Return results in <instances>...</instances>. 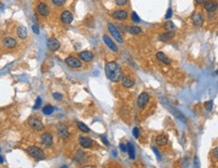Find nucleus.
Wrapping results in <instances>:
<instances>
[{
    "label": "nucleus",
    "mask_w": 218,
    "mask_h": 168,
    "mask_svg": "<svg viewBox=\"0 0 218 168\" xmlns=\"http://www.w3.org/2000/svg\"><path fill=\"white\" fill-rule=\"evenodd\" d=\"M105 75L107 79L113 83L120 82L123 77L121 68L116 62H109L105 64Z\"/></svg>",
    "instance_id": "f257e3e1"
},
{
    "label": "nucleus",
    "mask_w": 218,
    "mask_h": 168,
    "mask_svg": "<svg viewBox=\"0 0 218 168\" xmlns=\"http://www.w3.org/2000/svg\"><path fill=\"white\" fill-rule=\"evenodd\" d=\"M27 152L31 157H33L37 160H41V159L44 158V152L37 146H29L27 148Z\"/></svg>",
    "instance_id": "f03ea898"
},
{
    "label": "nucleus",
    "mask_w": 218,
    "mask_h": 168,
    "mask_svg": "<svg viewBox=\"0 0 218 168\" xmlns=\"http://www.w3.org/2000/svg\"><path fill=\"white\" fill-rule=\"evenodd\" d=\"M27 122H28V125L30 126L33 130H35V131H42L44 128V124L42 123L41 120H39V119L35 118V117H29Z\"/></svg>",
    "instance_id": "7ed1b4c3"
},
{
    "label": "nucleus",
    "mask_w": 218,
    "mask_h": 168,
    "mask_svg": "<svg viewBox=\"0 0 218 168\" xmlns=\"http://www.w3.org/2000/svg\"><path fill=\"white\" fill-rule=\"evenodd\" d=\"M149 101V95L145 92H143L140 95L138 96V99H137V106H138L139 109H145V106L147 105Z\"/></svg>",
    "instance_id": "20e7f679"
},
{
    "label": "nucleus",
    "mask_w": 218,
    "mask_h": 168,
    "mask_svg": "<svg viewBox=\"0 0 218 168\" xmlns=\"http://www.w3.org/2000/svg\"><path fill=\"white\" fill-rule=\"evenodd\" d=\"M41 142H42V144H43L44 147H46V148L51 147L53 145V143H54L53 135L51 133H48V132H46V133H44L43 135L41 136Z\"/></svg>",
    "instance_id": "39448f33"
},
{
    "label": "nucleus",
    "mask_w": 218,
    "mask_h": 168,
    "mask_svg": "<svg viewBox=\"0 0 218 168\" xmlns=\"http://www.w3.org/2000/svg\"><path fill=\"white\" fill-rule=\"evenodd\" d=\"M65 62H66V64L72 69H78L82 67L81 60H79L77 58H75V56H68L65 60Z\"/></svg>",
    "instance_id": "423d86ee"
},
{
    "label": "nucleus",
    "mask_w": 218,
    "mask_h": 168,
    "mask_svg": "<svg viewBox=\"0 0 218 168\" xmlns=\"http://www.w3.org/2000/svg\"><path fill=\"white\" fill-rule=\"evenodd\" d=\"M107 27H108V30H109V32L111 33V35L118 41V43H122V41H123L121 34H120V32L118 31V29L116 28L115 25L112 24V23H108Z\"/></svg>",
    "instance_id": "0eeeda50"
},
{
    "label": "nucleus",
    "mask_w": 218,
    "mask_h": 168,
    "mask_svg": "<svg viewBox=\"0 0 218 168\" xmlns=\"http://www.w3.org/2000/svg\"><path fill=\"white\" fill-rule=\"evenodd\" d=\"M37 11L41 16H43V17H46V16L50 14V8H48V4H46V3H44V2H41V3L37 4Z\"/></svg>",
    "instance_id": "6e6552de"
},
{
    "label": "nucleus",
    "mask_w": 218,
    "mask_h": 168,
    "mask_svg": "<svg viewBox=\"0 0 218 168\" xmlns=\"http://www.w3.org/2000/svg\"><path fill=\"white\" fill-rule=\"evenodd\" d=\"M61 21L64 24H70L73 21V14L69 11V10H64V11L61 13Z\"/></svg>",
    "instance_id": "1a4fd4ad"
},
{
    "label": "nucleus",
    "mask_w": 218,
    "mask_h": 168,
    "mask_svg": "<svg viewBox=\"0 0 218 168\" xmlns=\"http://www.w3.org/2000/svg\"><path fill=\"white\" fill-rule=\"evenodd\" d=\"M60 41L57 38H55V37H52V38H50L48 40V48L51 51H57L60 48Z\"/></svg>",
    "instance_id": "9d476101"
},
{
    "label": "nucleus",
    "mask_w": 218,
    "mask_h": 168,
    "mask_svg": "<svg viewBox=\"0 0 218 168\" xmlns=\"http://www.w3.org/2000/svg\"><path fill=\"white\" fill-rule=\"evenodd\" d=\"M58 133H59V136H60L62 139H67L70 135L69 130H68L67 126H66L65 124H60V125L58 126Z\"/></svg>",
    "instance_id": "9b49d317"
},
{
    "label": "nucleus",
    "mask_w": 218,
    "mask_h": 168,
    "mask_svg": "<svg viewBox=\"0 0 218 168\" xmlns=\"http://www.w3.org/2000/svg\"><path fill=\"white\" fill-rule=\"evenodd\" d=\"M112 16H113L115 19H118V20H125L126 18H127L128 14H127V11L126 10H122V9H119V10H115V11L112 13Z\"/></svg>",
    "instance_id": "f8f14e48"
},
{
    "label": "nucleus",
    "mask_w": 218,
    "mask_h": 168,
    "mask_svg": "<svg viewBox=\"0 0 218 168\" xmlns=\"http://www.w3.org/2000/svg\"><path fill=\"white\" fill-rule=\"evenodd\" d=\"M79 58H81L82 60H84V62H90L91 60H93V53L91 51H89V50H83V51L79 52Z\"/></svg>",
    "instance_id": "ddd939ff"
},
{
    "label": "nucleus",
    "mask_w": 218,
    "mask_h": 168,
    "mask_svg": "<svg viewBox=\"0 0 218 168\" xmlns=\"http://www.w3.org/2000/svg\"><path fill=\"white\" fill-rule=\"evenodd\" d=\"M192 21H193V23H194L195 26L200 27L201 25L203 24L204 18H203L202 14L198 13V12H195V13L193 14V16H192Z\"/></svg>",
    "instance_id": "4468645a"
},
{
    "label": "nucleus",
    "mask_w": 218,
    "mask_h": 168,
    "mask_svg": "<svg viewBox=\"0 0 218 168\" xmlns=\"http://www.w3.org/2000/svg\"><path fill=\"white\" fill-rule=\"evenodd\" d=\"M121 83L124 88H127L128 89V88H131L134 85V80L131 77H129V75H123L121 79Z\"/></svg>",
    "instance_id": "2eb2a0df"
},
{
    "label": "nucleus",
    "mask_w": 218,
    "mask_h": 168,
    "mask_svg": "<svg viewBox=\"0 0 218 168\" xmlns=\"http://www.w3.org/2000/svg\"><path fill=\"white\" fill-rule=\"evenodd\" d=\"M17 45L16 40L13 38V37H5L3 39V45L7 48H14Z\"/></svg>",
    "instance_id": "dca6fc26"
},
{
    "label": "nucleus",
    "mask_w": 218,
    "mask_h": 168,
    "mask_svg": "<svg viewBox=\"0 0 218 168\" xmlns=\"http://www.w3.org/2000/svg\"><path fill=\"white\" fill-rule=\"evenodd\" d=\"M103 40H104L105 45H106L107 47H108L111 50H113V51H117V50H118V48H117V47H116V45H114V43L111 40V38H110L108 35H106V34L103 35Z\"/></svg>",
    "instance_id": "f3484780"
},
{
    "label": "nucleus",
    "mask_w": 218,
    "mask_h": 168,
    "mask_svg": "<svg viewBox=\"0 0 218 168\" xmlns=\"http://www.w3.org/2000/svg\"><path fill=\"white\" fill-rule=\"evenodd\" d=\"M79 143L83 148H90L93 144V141H92V139H90V138H88V137H80Z\"/></svg>",
    "instance_id": "a211bd4d"
},
{
    "label": "nucleus",
    "mask_w": 218,
    "mask_h": 168,
    "mask_svg": "<svg viewBox=\"0 0 218 168\" xmlns=\"http://www.w3.org/2000/svg\"><path fill=\"white\" fill-rule=\"evenodd\" d=\"M204 7H205V9H206L207 11L213 12V11H215V10L217 9L218 4H217L216 1H207V2H205Z\"/></svg>",
    "instance_id": "6ab92c4d"
},
{
    "label": "nucleus",
    "mask_w": 218,
    "mask_h": 168,
    "mask_svg": "<svg viewBox=\"0 0 218 168\" xmlns=\"http://www.w3.org/2000/svg\"><path fill=\"white\" fill-rule=\"evenodd\" d=\"M168 141H169L168 137H167L166 135H158V136H156V143L161 147L166 146V145L168 144Z\"/></svg>",
    "instance_id": "aec40b11"
},
{
    "label": "nucleus",
    "mask_w": 218,
    "mask_h": 168,
    "mask_svg": "<svg viewBox=\"0 0 218 168\" xmlns=\"http://www.w3.org/2000/svg\"><path fill=\"white\" fill-rule=\"evenodd\" d=\"M156 58H158L160 62H162L163 64H171L170 58H169L163 51H158V53H156Z\"/></svg>",
    "instance_id": "412c9836"
},
{
    "label": "nucleus",
    "mask_w": 218,
    "mask_h": 168,
    "mask_svg": "<svg viewBox=\"0 0 218 168\" xmlns=\"http://www.w3.org/2000/svg\"><path fill=\"white\" fill-rule=\"evenodd\" d=\"M17 35L18 37H19L20 39H25L27 36V30L26 28H25V26H23V25H20V26H18L17 28Z\"/></svg>",
    "instance_id": "4be33fe9"
},
{
    "label": "nucleus",
    "mask_w": 218,
    "mask_h": 168,
    "mask_svg": "<svg viewBox=\"0 0 218 168\" xmlns=\"http://www.w3.org/2000/svg\"><path fill=\"white\" fill-rule=\"evenodd\" d=\"M173 37H174V33L171 32V31H168V32L161 34L160 37H158V39L162 41H168V40H170V39H172Z\"/></svg>",
    "instance_id": "5701e85b"
},
{
    "label": "nucleus",
    "mask_w": 218,
    "mask_h": 168,
    "mask_svg": "<svg viewBox=\"0 0 218 168\" xmlns=\"http://www.w3.org/2000/svg\"><path fill=\"white\" fill-rule=\"evenodd\" d=\"M127 152H128V155H129L130 159H134L135 158V149H134L133 144H131V143L127 144Z\"/></svg>",
    "instance_id": "b1692460"
},
{
    "label": "nucleus",
    "mask_w": 218,
    "mask_h": 168,
    "mask_svg": "<svg viewBox=\"0 0 218 168\" xmlns=\"http://www.w3.org/2000/svg\"><path fill=\"white\" fill-rule=\"evenodd\" d=\"M84 157H85L84 152H83V151H81V150H79V151H77V153H76L74 159H75L77 162H82V161L84 160Z\"/></svg>",
    "instance_id": "393cba45"
},
{
    "label": "nucleus",
    "mask_w": 218,
    "mask_h": 168,
    "mask_svg": "<svg viewBox=\"0 0 218 168\" xmlns=\"http://www.w3.org/2000/svg\"><path fill=\"white\" fill-rule=\"evenodd\" d=\"M54 111H55V108L53 106H51V105H46L43 109V112L44 115H52L53 113H54Z\"/></svg>",
    "instance_id": "a878e982"
},
{
    "label": "nucleus",
    "mask_w": 218,
    "mask_h": 168,
    "mask_svg": "<svg viewBox=\"0 0 218 168\" xmlns=\"http://www.w3.org/2000/svg\"><path fill=\"white\" fill-rule=\"evenodd\" d=\"M127 31L131 34H138L141 32V29L138 26H127Z\"/></svg>",
    "instance_id": "bb28decb"
},
{
    "label": "nucleus",
    "mask_w": 218,
    "mask_h": 168,
    "mask_svg": "<svg viewBox=\"0 0 218 168\" xmlns=\"http://www.w3.org/2000/svg\"><path fill=\"white\" fill-rule=\"evenodd\" d=\"M165 28L167 29L168 31H171V32H174V31L176 30V25L173 23L172 21H167L166 23H165Z\"/></svg>",
    "instance_id": "cd10ccee"
},
{
    "label": "nucleus",
    "mask_w": 218,
    "mask_h": 168,
    "mask_svg": "<svg viewBox=\"0 0 218 168\" xmlns=\"http://www.w3.org/2000/svg\"><path fill=\"white\" fill-rule=\"evenodd\" d=\"M78 128H79L82 132H84V133H88V132L90 131V129L87 127V125H85V124L82 123V122H78Z\"/></svg>",
    "instance_id": "c85d7f7f"
},
{
    "label": "nucleus",
    "mask_w": 218,
    "mask_h": 168,
    "mask_svg": "<svg viewBox=\"0 0 218 168\" xmlns=\"http://www.w3.org/2000/svg\"><path fill=\"white\" fill-rule=\"evenodd\" d=\"M131 19H132V21L135 22V23H138V22L140 21V18L138 17V15H137L135 11H133L132 13H131Z\"/></svg>",
    "instance_id": "c756f323"
},
{
    "label": "nucleus",
    "mask_w": 218,
    "mask_h": 168,
    "mask_svg": "<svg viewBox=\"0 0 218 168\" xmlns=\"http://www.w3.org/2000/svg\"><path fill=\"white\" fill-rule=\"evenodd\" d=\"M66 0H52V3L54 4L55 6H57V7H61V6L64 5Z\"/></svg>",
    "instance_id": "7c9ffc66"
},
{
    "label": "nucleus",
    "mask_w": 218,
    "mask_h": 168,
    "mask_svg": "<svg viewBox=\"0 0 218 168\" xmlns=\"http://www.w3.org/2000/svg\"><path fill=\"white\" fill-rule=\"evenodd\" d=\"M204 106H205V109H206L207 111H211L212 110V108H213V102L212 101H208V102H206L204 104Z\"/></svg>",
    "instance_id": "2f4dec72"
},
{
    "label": "nucleus",
    "mask_w": 218,
    "mask_h": 168,
    "mask_svg": "<svg viewBox=\"0 0 218 168\" xmlns=\"http://www.w3.org/2000/svg\"><path fill=\"white\" fill-rule=\"evenodd\" d=\"M41 105H42V99L39 98H37V101H35V106H33V109L35 110H37V109L41 107Z\"/></svg>",
    "instance_id": "473e14b6"
},
{
    "label": "nucleus",
    "mask_w": 218,
    "mask_h": 168,
    "mask_svg": "<svg viewBox=\"0 0 218 168\" xmlns=\"http://www.w3.org/2000/svg\"><path fill=\"white\" fill-rule=\"evenodd\" d=\"M153 151L154 152V154L156 155V157H158V160H161L162 159V155H161L160 151L158 150V148L156 147H153Z\"/></svg>",
    "instance_id": "72a5a7b5"
},
{
    "label": "nucleus",
    "mask_w": 218,
    "mask_h": 168,
    "mask_svg": "<svg viewBox=\"0 0 218 168\" xmlns=\"http://www.w3.org/2000/svg\"><path fill=\"white\" fill-rule=\"evenodd\" d=\"M132 133H133V136H134V138H136V139H138L139 138V129L137 127H135L134 129H133V131H132Z\"/></svg>",
    "instance_id": "f704fd0d"
},
{
    "label": "nucleus",
    "mask_w": 218,
    "mask_h": 168,
    "mask_svg": "<svg viewBox=\"0 0 218 168\" xmlns=\"http://www.w3.org/2000/svg\"><path fill=\"white\" fill-rule=\"evenodd\" d=\"M115 2L118 6H124L127 4V0H115Z\"/></svg>",
    "instance_id": "c9c22d12"
},
{
    "label": "nucleus",
    "mask_w": 218,
    "mask_h": 168,
    "mask_svg": "<svg viewBox=\"0 0 218 168\" xmlns=\"http://www.w3.org/2000/svg\"><path fill=\"white\" fill-rule=\"evenodd\" d=\"M53 97H54V99H55V100H57V101H61L63 99L62 94H60V93H54V94H53Z\"/></svg>",
    "instance_id": "e433bc0d"
},
{
    "label": "nucleus",
    "mask_w": 218,
    "mask_h": 168,
    "mask_svg": "<svg viewBox=\"0 0 218 168\" xmlns=\"http://www.w3.org/2000/svg\"><path fill=\"white\" fill-rule=\"evenodd\" d=\"M33 31L35 33V34H39V25L33 24Z\"/></svg>",
    "instance_id": "4c0bfd02"
},
{
    "label": "nucleus",
    "mask_w": 218,
    "mask_h": 168,
    "mask_svg": "<svg viewBox=\"0 0 218 168\" xmlns=\"http://www.w3.org/2000/svg\"><path fill=\"white\" fill-rule=\"evenodd\" d=\"M173 15V10L171 9V8H169L168 11H167V14H166V18L167 19H170L171 17H172Z\"/></svg>",
    "instance_id": "58836bf2"
},
{
    "label": "nucleus",
    "mask_w": 218,
    "mask_h": 168,
    "mask_svg": "<svg viewBox=\"0 0 218 168\" xmlns=\"http://www.w3.org/2000/svg\"><path fill=\"white\" fill-rule=\"evenodd\" d=\"M194 168H200V162H199L198 157H195L194 159Z\"/></svg>",
    "instance_id": "ea45409f"
},
{
    "label": "nucleus",
    "mask_w": 218,
    "mask_h": 168,
    "mask_svg": "<svg viewBox=\"0 0 218 168\" xmlns=\"http://www.w3.org/2000/svg\"><path fill=\"white\" fill-rule=\"evenodd\" d=\"M119 147H120V149H121L122 152H126V151H127V146H126L125 144L120 143V144H119Z\"/></svg>",
    "instance_id": "a19ab883"
},
{
    "label": "nucleus",
    "mask_w": 218,
    "mask_h": 168,
    "mask_svg": "<svg viewBox=\"0 0 218 168\" xmlns=\"http://www.w3.org/2000/svg\"><path fill=\"white\" fill-rule=\"evenodd\" d=\"M102 141H103V143L106 145V146H109V142H108V140H107L106 136H102Z\"/></svg>",
    "instance_id": "79ce46f5"
},
{
    "label": "nucleus",
    "mask_w": 218,
    "mask_h": 168,
    "mask_svg": "<svg viewBox=\"0 0 218 168\" xmlns=\"http://www.w3.org/2000/svg\"><path fill=\"white\" fill-rule=\"evenodd\" d=\"M213 155L215 156V158L218 159V147H216V148L213 150Z\"/></svg>",
    "instance_id": "37998d69"
},
{
    "label": "nucleus",
    "mask_w": 218,
    "mask_h": 168,
    "mask_svg": "<svg viewBox=\"0 0 218 168\" xmlns=\"http://www.w3.org/2000/svg\"><path fill=\"white\" fill-rule=\"evenodd\" d=\"M196 1L198 2V3H204V2L206 1V0H196Z\"/></svg>",
    "instance_id": "c03bdc74"
},
{
    "label": "nucleus",
    "mask_w": 218,
    "mask_h": 168,
    "mask_svg": "<svg viewBox=\"0 0 218 168\" xmlns=\"http://www.w3.org/2000/svg\"><path fill=\"white\" fill-rule=\"evenodd\" d=\"M3 158H2V156H0V163H3Z\"/></svg>",
    "instance_id": "a18cd8bd"
},
{
    "label": "nucleus",
    "mask_w": 218,
    "mask_h": 168,
    "mask_svg": "<svg viewBox=\"0 0 218 168\" xmlns=\"http://www.w3.org/2000/svg\"><path fill=\"white\" fill-rule=\"evenodd\" d=\"M61 168H69V167H68V166H67V165H63V166H62V167H61Z\"/></svg>",
    "instance_id": "49530a36"
},
{
    "label": "nucleus",
    "mask_w": 218,
    "mask_h": 168,
    "mask_svg": "<svg viewBox=\"0 0 218 168\" xmlns=\"http://www.w3.org/2000/svg\"><path fill=\"white\" fill-rule=\"evenodd\" d=\"M216 73H217V75H218V71H216Z\"/></svg>",
    "instance_id": "de8ad7c7"
}]
</instances>
